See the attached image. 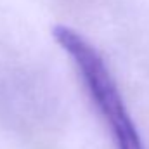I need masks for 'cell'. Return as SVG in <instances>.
<instances>
[{
    "label": "cell",
    "mask_w": 149,
    "mask_h": 149,
    "mask_svg": "<svg viewBox=\"0 0 149 149\" xmlns=\"http://www.w3.org/2000/svg\"><path fill=\"white\" fill-rule=\"evenodd\" d=\"M56 43L76 66L80 80L101 120H104L116 149H146L116 80L102 54L76 30L57 24L52 28Z\"/></svg>",
    "instance_id": "obj_1"
}]
</instances>
